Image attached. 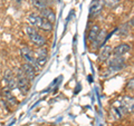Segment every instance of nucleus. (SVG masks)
I'll list each match as a JSON object with an SVG mask.
<instances>
[{
	"label": "nucleus",
	"mask_w": 134,
	"mask_h": 126,
	"mask_svg": "<svg viewBox=\"0 0 134 126\" xmlns=\"http://www.w3.org/2000/svg\"><path fill=\"white\" fill-rule=\"evenodd\" d=\"M27 21L30 26L35 27V28H38V29H40V30L46 31V32L52 31L53 28H54L53 22H50L49 20L45 19L43 16L34 14V12H31V14H29L27 16Z\"/></svg>",
	"instance_id": "nucleus-1"
},
{
	"label": "nucleus",
	"mask_w": 134,
	"mask_h": 126,
	"mask_svg": "<svg viewBox=\"0 0 134 126\" xmlns=\"http://www.w3.org/2000/svg\"><path fill=\"white\" fill-rule=\"evenodd\" d=\"M26 33L28 36V38L30 39V41L36 46V47H44L46 45V38L40 35V32H38V30L32 27V26H27L26 27Z\"/></svg>",
	"instance_id": "nucleus-2"
},
{
	"label": "nucleus",
	"mask_w": 134,
	"mask_h": 126,
	"mask_svg": "<svg viewBox=\"0 0 134 126\" xmlns=\"http://www.w3.org/2000/svg\"><path fill=\"white\" fill-rule=\"evenodd\" d=\"M16 81H17V88L23 95H27L30 88V81L27 78V76L24 74L23 69L20 68L17 70L16 74Z\"/></svg>",
	"instance_id": "nucleus-3"
},
{
	"label": "nucleus",
	"mask_w": 134,
	"mask_h": 126,
	"mask_svg": "<svg viewBox=\"0 0 134 126\" xmlns=\"http://www.w3.org/2000/svg\"><path fill=\"white\" fill-rule=\"evenodd\" d=\"M117 102L120 103V107L124 111L125 114L134 112V97L133 96H130V95L122 96V97H120V99Z\"/></svg>",
	"instance_id": "nucleus-4"
},
{
	"label": "nucleus",
	"mask_w": 134,
	"mask_h": 126,
	"mask_svg": "<svg viewBox=\"0 0 134 126\" xmlns=\"http://www.w3.org/2000/svg\"><path fill=\"white\" fill-rule=\"evenodd\" d=\"M48 50L44 47H39V49L35 54V62L36 66L38 67H44L47 62V57H48Z\"/></svg>",
	"instance_id": "nucleus-5"
},
{
	"label": "nucleus",
	"mask_w": 134,
	"mask_h": 126,
	"mask_svg": "<svg viewBox=\"0 0 134 126\" xmlns=\"http://www.w3.org/2000/svg\"><path fill=\"white\" fill-rule=\"evenodd\" d=\"M1 97L5 100V103L8 104L9 106H16V105L18 104L16 97L14 96V94H12V91L8 87H3L1 89Z\"/></svg>",
	"instance_id": "nucleus-6"
},
{
	"label": "nucleus",
	"mask_w": 134,
	"mask_h": 126,
	"mask_svg": "<svg viewBox=\"0 0 134 126\" xmlns=\"http://www.w3.org/2000/svg\"><path fill=\"white\" fill-rule=\"evenodd\" d=\"M107 40V31L105 29H100L97 37H96V39L92 43L93 45V49L96 50L97 48H102L104 45H105V41Z\"/></svg>",
	"instance_id": "nucleus-7"
},
{
	"label": "nucleus",
	"mask_w": 134,
	"mask_h": 126,
	"mask_svg": "<svg viewBox=\"0 0 134 126\" xmlns=\"http://www.w3.org/2000/svg\"><path fill=\"white\" fill-rule=\"evenodd\" d=\"M3 81L6 83V86L9 88L10 90L15 89L17 87V81H16V76L12 74L11 70H6L5 71V75H3Z\"/></svg>",
	"instance_id": "nucleus-8"
},
{
	"label": "nucleus",
	"mask_w": 134,
	"mask_h": 126,
	"mask_svg": "<svg viewBox=\"0 0 134 126\" xmlns=\"http://www.w3.org/2000/svg\"><path fill=\"white\" fill-rule=\"evenodd\" d=\"M20 55H21V57L24 58L26 62H29V64L36 66V62H35V54H34V51H32L30 48L23 47L21 49H20Z\"/></svg>",
	"instance_id": "nucleus-9"
},
{
	"label": "nucleus",
	"mask_w": 134,
	"mask_h": 126,
	"mask_svg": "<svg viewBox=\"0 0 134 126\" xmlns=\"http://www.w3.org/2000/svg\"><path fill=\"white\" fill-rule=\"evenodd\" d=\"M104 3L102 0H93L90 6V17H96L103 10Z\"/></svg>",
	"instance_id": "nucleus-10"
},
{
	"label": "nucleus",
	"mask_w": 134,
	"mask_h": 126,
	"mask_svg": "<svg viewBox=\"0 0 134 126\" xmlns=\"http://www.w3.org/2000/svg\"><path fill=\"white\" fill-rule=\"evenodd\" d=\"M113 54V48L111 46H103L99 50V54H98V60L100 62H105L111 58Z\"/></svg>",
	"instance_id": "nucleus-11"
},
{
	"label": "nucleus",
	"mask_w": 134,
	"mask_h": 126,
	"mask_svg": "<svg viewBox=\"0 0 134 126\" xmlns=\"http://www.w3.org/2000/svg\"><path fill=\"white\" fill-rule=\"evenodd\" d=\"M21 69L24 71V74L26 75L27 78L30 82L36 77V68H35V66L34 65L29 64V62H25V64L21 65Z\"/></svg>",
	"instance_id": "nucleus-12"
},
{
	"label": "nucleus",
	"mask_w": 134,
	"mask_h": 126,
	"mask_svg": "<svg viewBox=\"0 0 134 126\" xmlns=\"http://www.w3.org/2000/svg\"><path fill=\"white\" fill-rule=\"evenodd\" d=\"M131 50V46L129 44H119L116 47L113 48V56H124L125 54H127Z\"/></svg>",
	"instance_id": "nucleus-13"
},
{
	"label": "nucleus",
	"mask_w": 134,
	"mask_h": 126,
	"mask_svg": "<svg viewBox=\"0 0 134 126\" xmlns=\"http://www.w3.org/2000/svg\"><path fill=\"white\" fill-rule=\"evenodd\" d=\"M40 16H43L45 19L49 20V21L53 24L56 21V15H55V12H54V10L50 9V8L45 7L43 10H40Z\"/></svg>",
	"instance_id": "nucleus-14"
},
{
	"label": "nucleus",
	"mask_w": 134,
	"mask_h": 126,
	"mask_svg": "<svg viewBox=\"0 0 134 126\" xmlns=\"http://www.w3.org/2000/svg\"><path fill=\"white\" fill-rule=\"evenodd\" d=\"M99 30H100V28L97 26V25H93V26L90 28L88 33H87V38H88V40L91 41V43H93V41L96 39Z\"/></svg>",
	"instance_id": "nucleus-15"
},
{
	"label": "nucleus",
	"mask_w": 134,
	"mask_h": 126,
	"mask_svg": "<svg viewBox=\"0 0 134 126\" xmlns=\"http://www.w3.org/2000/svg\"><path fill=\"white\" fill-rule=\"evenodd\" d=\"M102 1L108 8H114L120 3V0H102Z\"/></svg>",
	"instance_id": "nucleus-16"
},
{
	"label": "nucleus",
	"mask_w": 134,
	"mask_h": 126,
	"mask_svg": "<svg viewBox=\"0 0 134 126\" xmlns=\"http://www.w3.org/2000/svg\"><path fill=\"white\" fill-rule=\"evenodd\" d=\"M32 6L35 8H37L38 10H43L46 7L43 0H32Z\"/></svg>",
	"instance_id": "nucleus-17"
},
{
	"label": "nucleus",
	"mask_w": 134,
	"mask_h": 126,
	"mask_svg": "<svg viewBox=\"0 0 134 126\" xmlns=\"http://www.w3.org/2000/svg\"><path fill=\"white\" fill-rule=\"evenodd\" d=\"M125 89L127 90H131V91H134V77L130 78L129 81L125 84Z\"/></svg>",
	"instance_id": "nucleus-18"
},
{
	"label": "nucleus",
	"mask_w": 134,
	"mask_h": 126,
	"mask_svg": "<svg viewBox=\"0 0 134 126\" xmlns=\"http://www.w3.org/2000/svg\"><path fill=\"white\" fill-rule=\"evenodd\" d=\"M130 25H131L132 27H134V17H133V18H132L131 20H130Z\"/></svg>",
	"instance_id": "nucleus-19"
},
{
	"label": "nucleus",
	"mask_w": 134,
	"mask_h": 126,
	"mask_svg": "<svg viewBox=\"0 0 134 126\" xmlns=\"http://www.w3.org/2000/svg\"><path fill=\"white\" fill-rule=\"evenodd\" d=\"M88 82L92 83V76H88Z\"/></svg>",
	"instance_id": "nucleus-20"
}]
</instances>
